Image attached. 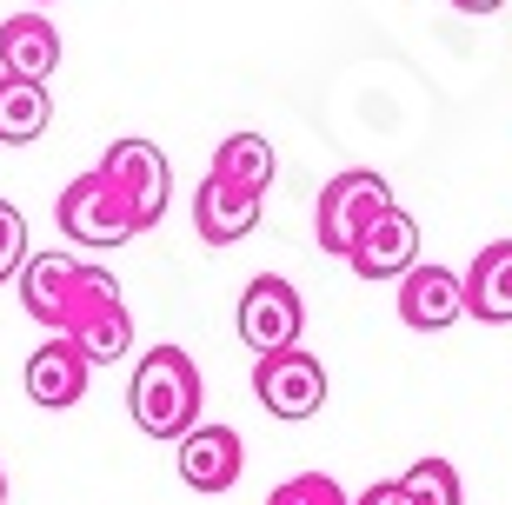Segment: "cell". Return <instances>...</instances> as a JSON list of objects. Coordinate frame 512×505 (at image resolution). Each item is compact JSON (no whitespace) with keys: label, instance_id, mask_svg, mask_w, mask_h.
Here are the masks:
<instances>
[{"label":"cell","instance_id":"obj_4","mask_svg":"<svg viewBox=\"0 0 512 505\" xmlns=\"http://www.w3.org/2000/svg\"><path fill=\"white\" fill-rule=\"evenodd\" d=\"M100 173H107V180H114V193L133 206V226H140V233L167 220L173 167H167V153L153 147V140H114V147L100 153Z\"/></svg>","mask_w":512,"mask_h":505},{"label":"cell","instance_id":"obj_5","mask_svg":"<svg viewBox=\"0 0 512 505\" xmlns=\"http://www.w3.org/2000/svg\"><path fill=\"white\" fill-rule=\"evenodd\" d=\"M233 326H240V339H247L260 359H266V353H286V346H300V333H306V300H300V286L280 280V273H260V280H247Z\"/></svg>","mask_w":512,"mask_h":505},{"label":"cell","instance_id":"obj_2","mask_svg":"<svg viewBox=\"0 0 512 505\" xmlns=\"http://www.w3.org/2000/svg\"><path fill=\"white\" fill-rule=\"evenodd\" d=\"M386 206H393L386 173H373V167H346V173H333V180L320 187V206H313V240H320V253L346 260V253H353V240H360L366 226L380 220Z\"/></svg>","mask_w":512,"mask_h":505},{"label":"cell","instance_id":"obj_6","mask_svg":"<svg viewBox=\"0 0 512 505\" xmlns=\"http://www.w3.org/2000/svg\"><path fill=\"white\" fill-rule=\"evenodd\" d=\"M253 399H260L273 419L300 426V419H313V412L326 406V366L306 353V346L266 353V359H253Z\"/></svg>","mask_w":512,"mask_h":505},{"label":"cell","instance_id":"obj_22","mask_svg":"<svg viewBox=\"0 0 512 505\" xmlns=\"http://www.w3.org/2000/svg\"><path fill=\"white\" fill-rule=\"evenodd\" d=\"M0 505H7V472H0Z\"/></svg>","mask_w":512,"mask_h":505},{"label":"cell","instance_id":"obj_16","mask_svg":"<svg viewBox=\"0 0 512 505\" xmlns=\"http://www.w3.org/2000/svg\"><path fill=\"white\" fill-rule=\"evenodd\" d=\"M47 120H54L47 87L0 74V147H27V140H40V133H47Z\"/></svg>","mask_w":512,"mask_h":505},{"label":"cell","instance_id":"obj_21","mask_svg":"<svg viewBox=\"0 0 512 505\" xmlns=\"http://www.w3.org/2000/svg\"><path fill=\"white\" fill-rule=\"evenodd\" d=\"M459 14H499V7H506V0H453Z\"/></svg>","mask_w":512,"mask_h":505},{"label":"cell","instance_id":"obj_13","mask_svg":"<svg viewBox=\"0 0 512 505\" xmlns=\"http://www.w3.org/2000/svg\"><path fill=\"white\" fill-rule=\"evenodd\" d=\"M459 293H466V313L479 326H512V240L479 246L473 266L459 273Z\"/></svg>","mask_w":512,"mask_h":505},{"label":"cell","instance_id":"obj_10","mask_svg":"<svg viewBox=\"0 0 512 505\" xmlns=\"http://www.w3.org/2000/svg\"><path fill=\"white\" fill-rule=\"evenodd\" d=\"M399 319L413 326V333H446L453 319H466V293H459V273L453 266H413L406 280H399Z\"/></svg>","mask_w":512,"mask_h":505},{"label":"cell","instance_id":"obj_18","mask_svg":"<svg viewBox=\"0 0 512 505\" xmlns=\"http://www.w3.org/2000/svg\"><path fill=\"white\" fill-rule=\"evenodd\" d=\"M266 505H353V499L340 492V479H333V472H293L286 486L266 492Z\"/></svg>","mask_w":512,"mask_h":505},{"label":"cell","instance_id":"obj_3","mask_svg":"<svg viewBox=\"0 0 512 505\" xmlns=\"http://www.w3.org/2000/svg\"><path fill=\"white\" fill-rule=\"evenodd\" d=\"M54 220H60V233H67L74 246H127L133 233H140V226H133V206L114 193V180H107L100 167L60 187Z\"/></svg>","mask_w":512,"mask_h":505},{"label":"cell","instance_id":"obj_11","mask_svg":"<svg viewBox=\"0 0 512 505\" xmlns=\"http://www.w3.org/2000/svg\"><path fill=\"white\" fill-rule=\"evenodd\" d=\"M80 266H87L80 253H27L14 286H20V306H27L34 326L60 333V313H67V300H74V286H80Z\"/></svg>","mask_w":512,"mask_h":505},{"label":"cell","instance_id":"obj_17","mask_svg":"<svg viewBox=\"0 0 512 505\" xmlns=\"http://www.w3.org/2000/svg\"><path fill=\"white\" fill-rule=\"evenodd\" d=\"M399 492H406V505H466V486H459L453 459H413V466L399 472Z\"/></svg>","mask_w":512,"mask_h":505},{"label":"cell","instance_id":"obj_19","mask_svg":"<svg viewBox=\"0 0 512 505\" xmlns=\"http://www.w3.org/2000/svg\"><path fill=\"white\" fill-rule=\"evenodd\" d=\"M27 253H34V246H27V213H20L14 200H0V286L27 266Z\"/></svg>","mask_w":512,"mask_h":505},{"label":"cell","instance_id":"obj_7","mask_svg":"<svg viewBox=\"0 0 512 505\" xmlns=\"http://www.w3.org/2000/svg\"><path fill=\"white\" fill-rule=\"evenodd\" d=\"M173 446H180L173 466H180V486L187 492L220 499V492H233L240 472H247V439H240L233 426H207V419H200V426H193L187 439H173Z\"/></svg>","mask_w":512,"mask_h":505},{"label":"cell","instance_id":"obj_23","mask_svg":"<svg viewBox=\"0 0 512 505\" xmlns=\"http://www.w3.org/2000/svg\"><path fill=\"white\" fill-rule=\"evenodd\" d=\"M34 7H54V0H34Z\"/></svg>","mask_w":512,"mask_h":505},{"label":"cell","instance_id":"obj_8","mask_svg":"<svg viewBox=\"0 0 512 505\" xmlns=\"http://www.w3.org/2000/svg\"><path fill=\"white\" fill-rule=\"evenodd\" d=\"M346 266H353L360 280H406V273L419 266V220L406 213V206H386L380 220L353 240Z\"/></svg>","mask_w":512,"mask_h":505},{"label":"cell","instance_id":"obj_15","mask_svg":"<svg viewBox=\"0 0 512 505\" xmlns=\"http://www.w3.org/2000/svg\"><path fill=\"white\" fill-rule=\"evenodd\" d=\"M273 173H280V160L266 147V133H227V140L213 147V180H227V187H240V193H260L266 200Z\"/></svg>","mask_w":512,"mask_h":505},{"label":"cell","instance_id":"obj_14","mask_svg":"<svg viewBox=\"0 0 512 505\" xmlns=\"http://www.w3.org/2000/svg\"><path fill=\"white\" fill-rule=\"evenodd\" d=\"M260 193H240L227 187V180H200V193H193V226H200V240L207 246H233V240H247L253 226H260Z\"/></svg>","mask_w":512,"mask_h":505},{"label":"cell","instance_id":"obj_9","mask_svg":"<svg viewBox=\"0 0 512 505\" xmlns=\"http://www.w3.org/2000/svg\"><path fill=\"white\" fill-rule=\"evenodd\" d=\"M87 359H80V346L74 339H60V333H47V346H34L27 353V399L34 406H47V412H67V406H80L87 399Z\"/></svg>","mask_w":512,"mask_h":505},{"label":"cell","instance_id":"obj_1","mask_svg":"<svg viewBox=\"0 0 512 505\" xmlns=\"http://www.w3.org/2000/svg\"><path fill=\"white\" fill-rule=\"evenodd\" d=\"M200 406H207V386H200V366H193L187 346L140 353V366L127 379V412L147 439H187L200 426Z\"/></svg>","mask_w":512,"mask_h":505},{"label":"cell","instance_id":"obj_12","mask_svg":"<svg viewBox=\"0 0 512 505\" xmlns=\"http://www.w3.org/2000/svg\"><path fill=\"white\" fill-rule=\"evenodd\" d=\"M60 67V34L47 14H14L0 20V74L14 80H34V87H47Z\"/></svg>","mask_w":512,"mask_h":505},{"label":"cell","instance_id":"obj_20","mask_svg":"<svg viewBox=\"0 0 512 505\" xmlns=\"http://www.w3.org/2000/svg\"><path fill=\"white\" fill-rule=\"evenodd\" d=\"M353 505H406V492H399V479H373Z\"/></svg>","mask_w":512,"mask_h":505}]
</instances>
